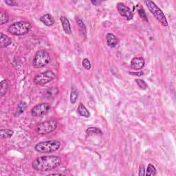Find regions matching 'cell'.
Masks as SVG:
<instances>
[{"instance_id":"6da1fadb","label":"cell","mask_w":176,"mask_h":176,"mask_svg":"<svg viewBox=\"0 0 176 176\" xmlns=\"http://www.w3.org/2000/svg\"><path fill=\"white\" fill-rule=\"evenodd\" d=\"M61 158L57 155H44L35 159L32 166L38 171L46 172L57 168L61 165Z\"/></svg>"},{"instance_id":"7a4b0ae2","label":"cell","mask_w":176,"mask_h":176,"mask_svg":"<svg viewBox=\"0 0 176 176\" xmlns=\"http://www.w3.org/2000/svg\"><path fill=\"white\" fill-rule=\"evenodd\" d=\"M32 28L31 24L28 22L21 21L13 23L8 28V31L16 36H23L29 33Z\"/></svg>"},{"instance_id":"3957f363","label":"cell","mask_w":176,"mask_h":176,"mask_svg":"<svg viewBox=\"0 0 176 176\" xmlns=\"http://www.w3.org/2000/svg\"><path fill=\"white\" fill-rule=\"evenodd\" d=\"M61 146V142L58 140H51L41 142L34 146L35 150L39 153H52L57 151Z\"/></svg>"},{"instance_id":"277c9868","label":"cell","mask_w":176,"mask_h":176,"mask_svg":"<svg viewBox=\"0 0 176 176\" xmlns=\"http://www.w3.org/2000/svg\"><path fill=\"white\" fill-rule=\"evenodd\" d=\"M145 4H146V7L148 8L149 11L151 12V13L153 14L155 17V18L156 19L158 22H159L162 26H168V22L165 17V14H164L162 10L158 6L151 1H145Z\"/></svg>"},{"instance_id":"5b68a950","label":"cell","mask_w":176,"mask_h":176,"mask_svg":"<svg viewBox=\"0 0 176 176\" xmlns=\"http://www.w3.org/2000/svg\"><path fill=\"white\" fill-rule=\"evenodd\" d=\"M50 55L44 50H40L34 55L33 58V66L35 68H41L45 67L50 61Z\"/></svg>"},{"instance_id":"8992f818","label":"cell","mask_w":176,"mask_h":176,"mask_svg":"<svg viewBox=\"0 0 176 176\" xmlns=\"http://www.w3.org/2000/svg\"><path fill=\"white\" fill-rule=\"evenodd\" d=\"M57 127V121L50 119L40 123L37 127V132L41 135H46L52 133Z\"/></svg>"},{"instance_id":"52a82bcc","label":"cell","mask_w":176,"mask_h":176,"mask_svg":"<svg viewBox=\"0 0 176 176\" xmlns=\"http://www.w3.org/2000/svg\"><path fill=\"white\" fill-rule=\"evenodd\" d=\"M56 77L55 73L52 70L39 73L34 78V83L37 85H45L53 80Z\"/></svg>"},{"instance_id":"ba28073f","label":"cell","mask_w":176,"mask_h":176,"mask_svg":"<svg viewBox=\"0 0 176 176\" xmlns=\"http://www.w3.org/2000/svg\"><path fill=\"white\" fill-rule=\"evenodd\" d=\"M50 110V105L47 102L40 103L34 106L31 110V114L33 116L39 117L48 114Z\"/></svg>"},{"instance_id":"9c48e42d","label":"cell","mask_w":176,"mask_h":176,"mask_svg":"<svg viewBox=\"0 0 176 176\" xmlns=\"http://www.w3.org/2000/svg\"><path fill=\"white\" fill-rule=\"evenodd\" d=\"M117 10L121 16L125 17L127 20H131L133 19L134 14L131 10L123 3H118L117 4Z\"/></svg>"},{"instance_id":"30bf717a","label":"cell","mask_w":176,"mask_h":176,"mask_svg":"<svg viewBox=\"0 0 176 176\" xmlns=\"http://www.w3.org/2000/svg\"><path fill=\"white\" fill-rule=\"evenodd\" d=\"M145 59L142 57H134L131 59V66L134 70H138L143 68L145 66Z\"/></svg>"},{"instance_id":"8fae6325","label":"cell","mask_w":176,"mask_h":176,"mask_svg":"<svg viewBox=\"0 0 176 176\" xmlns=\"http://www.w3.org/2000/svg\"><path fill=\"white\" fill-rule=\"evenodd\" d=\"M60 20H61V24H62V26H63V30L66 33V34H71L72 28H71V26H70V23L68 19H67V17L65 16H61Z\"/></svg>"},{"instance_id":"7c38bea8","label":"cell","mask_w":176,"mask_h":176,"mask_svg":"<svg viewBox=\"0 0 176 176\" xmlns=\"http://www.w3.org/2000/svg\"><path fill=\"white\" fill-rule=\"evenodd\" d=\"M106 40L107 43L111 48H114L119 43V40L118 37H116L115 35L113 34L112 33H108L106 36Z\"/></svg>"},{"instance_id":"4fadbf2b","label":"cell","mask_w":176,"mask_h":176,"mask_svg":"<svg viewBox=\"0 0 176 176\" xmlns=\"http://www.w3.org/2000/svg\"><path fill=\"white\" fill-rule=\"evenodd\" d=\"M40 21L47 26H52L54 25V19L50 14H46L40 17Z\"/></svg>"},{"instance_id":"5bb4252c","label":"cell","mask_w":176,"mask_h":176,"mask_svg":"<svg viewBox=\"0 0 176 176\" xmlns=\"http://www.w3.org/2000/svg\"><path fill=\"white\" fill-rule=\"evenodd\" d=\"M0 35H1V37H0V46H1V48H6L8 46H10L12 43L10 38L3 33H1Z\"/></svg>"},{"instance_id":"9a60e30c","label":"cell","mask_w":176,"mask_h":176,"mask_svg":"<svg viewBox=\"0 0 176 176\" xmlns=\"http://www.w3.org/2000/svg\"><path fill=\"white\" fill-rule=\"evenodd\" d=\"M77 111L79 114V115H81V116L86 117V118H89V117L90 116V111L87 110L86 106L82 103H80L78 105Z\"/></svg>"},{"instance_id":"2e32d148","label":"cell","mask_w":176,"mask_h":176,"mask_svg":"<svg viewBox=\"0 0 176 176\" xmlns=\"http://www.w3.org/2000/svg\"><path fill=\"white\" fill-rule=\"evenodd\" d=\"M76 20H77V23L79 27V30H80L81 34L82 35V37L86 38V35H87V29H86V26H85L83 22L82 21V19L79 18V17H77V18L76 19Z\"/></svg>"},{"instance_id":"e0dca14e","label":"cell","mask_w":176,"mask_h":176,"mask_svg":"<svg viewBox=\"0 0 176 176\" xmlns=\"http://www.w3.org/2000/svg\"><path fill=\"white\" fill-rule=\"evenodd\" d=\"M58 90L57 87H51L47 90L45 92V96L47 98H54L58 94Z\"/></svg>"},{"instance_id":"ac0fdd59","label":"cell","mask_w":176,"mask_h":176,"mask_svg":"<svg viewBox=\"0 0 176 176\" xmlns=\"http://www.w3.org/2000/svg\"><path fill=\"white\" fill-rule=\"evenodd\" d=\"M13 131L9 130V129H2L0 130V137L2 139L9 138L13 136Z\"/></svg>"},{"instance_id":"d6986e66","label":"cell","mask_w":176,"mask_h":176,"mask_svg":"<svg viewBox=\"0 0 176 176\" xmlns=\"http://www.w3.org/2000/svg\"><path fill=\"white\" fill-rule=\"evenodd\" d=\"M157 174V170L155 167L152 165V164H149L146 169L145 175L146 176H154Z\"/></svg>"},{"instance_id":"ffe728a7","label":"cell","mask_w":176,"mask_h":176,"mask_svg":"<svg viewBox=\"0 0 176 176\" xmlns=\"http://www.w3.org/2000/svg\"><path fill=\"white\" fill-rule=\"evenodd\" d=\"M78 97V91L75 87H73L72 88L71 94H70V102H71V103L74 104L76 101H77Z\"/></svg>"},{"instance_id":"44dd1931","label":"cell","mask_w":176,"mask_h":176,"mask_svg":"<svg viewBox=\"0 0 176 176\" xmlns=\"http://www.w3.org/2000/svg\"><path fill=\"white\" fill-rule=\"evenodd\" d=\"M8 20H9V16L7 13H5L4 11L0 12V24H5L8 22Z\"/></svg>"},{"instance_id":"7402d4cb","label":"cell","mask_w":176,"mask_h":176,"mask_svg":"<svg viewBox=\"0 0 176 176\" xmlns=\"http://www.w3.org/2000/svg\"><path fill=\"white\" fill-rule=\"evenodd\" d=\"M27 107V105L25 102H21L19 104L18 107L17 108V111H16V116H18L19 115H20L22 113H23L24 110L26 109Z\"/></svg>"},{"instance_id":"603a6c76","label":"cell","mask_w":176,"mask_h":176,"mask_svg":"<svg viewBox=\"0 0 176 176\" xmlns=\"http://www.w3.org/2000/svg\"><path fill=\"white\" fill-rule=\"evenodd\" d=\"M86 132L88 135H90V134H102V131L100 130L99 128L93 127L88 128L87 130H86Z\"/></svg>"},{"instance_id":"cb8c5ba5","label":"cell","mask_w":176,"mask_h":176,"mask_svg":"<svg viewBox=\"0 0 176 176\" xmlns=\"http://www.w3.org/2000/svg\"><path fill=\"white\" fill-rule=\"evenodd\" d=\"M8 83L6 80H4L1 82V96H3L7 92Z\"/></svg>"},{"instance_id":"d4e9b609","label":"cell","mask_w":176,"mask_h":176,"mask_svg":"<svg viewBox=\"0 0 176 176\" xmlns=\"http://www.w3.org/2000/svg\"><path fill=\"white\" fill-rule=\"evenodd\" d=\"M135 81L136 82L137 85H138V87L141 90H146V88L148 87L147 84L145 83V81L142 80V79H136V80H135Z\"/></svg>"},{"instance_id":"484cf974","label":"cell","mask_w":176,"mask_h":176,"mask_svg":"<svg viewBox=\"0 0 176 176\" xmlns=\"http://www.w3.org/2000/svg\"><path fill=\"white\" fill-rule=\"evenodd\" d=\"M82 65L86 70H90L91 68V63L89 59L87 58H84L82 61Z\"/></svg>"},{"instance_id":"4316f807","label":"cell","mask_w":176,"mask_h":176,"mask_svg":"<svg viewBox=\"0 0 176 176\" xmlns=\"http://www.w3.org/2000/svg\"><path fill=\"white\" fill-rule=\"evenodd\" d=\"M138 14H139V15L140 17H141V18L143 19V20H145V21L146 22H148V19H147V17H146V14L145 13V10H144L142 8H141V9H140L138 10Z\"/></svg>"},{"instance_id":"83f0119b","label":"cell","mask_w":176,"mask_h":176,"mask_svg":"<svg viewBox=\"0 0 176 176\" xmlns=\"http://www.w3.org/2000/svg\"><path fill=\"white\" fill-rule=\"evenodd\" d=\"M145 175V166L143 165H141L140 166L139 168V173H138V175L140 176H143Z\"/></svg>"},{"instance_id":"f1b7e54d","label":"cell","mask_w":176,"mask_h":176,"mask_svg":"<svg viewBox=\"0 0 176 176\" xmlns=\"http://www.w3.org/2000/svg\"><path fill=\"white\" fill-rule=\"evenodd\" d=\"M5 3L6 4H8V6H15L17 5L16 2L11 1V0H8V1H5Z\"/></svg>"},{"instance_id":"f546056e","label":"cell","mask_w":176,"mask_h":176,"mask_svg":"<svg viewBox=\"0 0 176 176\" xmlns=\"http://www.w3.org/2000/svg\"><path fill=\"white\" fill-rule=\"evenodd\" d=\"M130 74L131 75H136V76H142L144 74L142 72H130Z\"/></svg>"},{"instance_id":"4dcf8cb0","label":"cell","mask_w":176,"mask_h":176,"mask_svg":"<svg viewBox=\"0 0 176 176\" xmlns=\"http://www.w3.org/2000/svg\"><path fill=\"white\" fill-rule=\"evenodd\" d=\"M92 3L93 4H94V5H96V6H97L98 4H100V2H96V1H92Z\"/></svg>"},{"instance_id":"1f68e13d","label":"cell","mask_w":176,"mask_h":176,"mask_svg":"<svg viewBox=\"0 0 176 176\" xmlns=\"http://www.w3.org/2000/svg\"><path fill=\"white\" fill-rule=\"evenodd\" d=\"M51 175H61V174H50Z\"/></svg>"}]
</instances>
